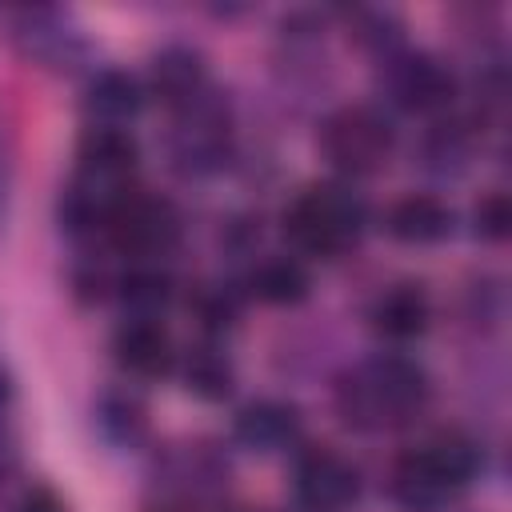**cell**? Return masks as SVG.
Returning <instances> with one entry per match:
<instances>
[{
  "label": "cell",
  "mask_w": 512,
  "mask_h": 512,
  "mask_svg": "<svg viewBox=\"0 0 512 512\" xmlns=\"http://www.w3.org/2000/svg\"><path fill=\"white\" fill-rule=\"evenodd\" d=\"M152 96H160L172 108L192 104L204 96V64L192 48H168L152 60Z\"/></svg>",
  "instance_id": "4fadbf2b"
},
{
  "label": "cell",
  "mask_w": 512,
  "mask_h": 512,
  "mask_svg": "<svg viewBox=\"0 0 512 512\" xmlns=\"http://www.w3.org/2000/svg\"><path fill=\"white\" fill-rule=\"evenodd\" d=\"M424 156L428 160H440V168H460L464 156H468V136L460 132V124H436V132L428 136L424 144Z\"/></svg>",
  "instance_id": "ffe728a7"
},
{
  "label": "cell",
  "mask_w": 512,
  "mask_h": 512,
  "mask_svg": "<svg viewBox=\"0 0 512 512\" xmlns=\"http://www.w3.org/2000/svg\"><path fill=\"white\" fill-rule=\"evenodd\" d=\"M472 224H476V236L480 240H504L512 232V204L504 192H488L476 212H472Z\"/></svg>",
  "instance_id": "d6986e66"
},
{
  "label": "cell",
  "mask_w": 512,
  "mask_h": 512,
  "mask_svg": "<svg viewBox=\"0 0 512 512\" xmlns=\"http://www.w3.org/2000/svg\"><path fill=\"white\" fill-rule=\"evenodd\" d=\"M104 424H108L120 440H132V436L144 428V412H140L136 400H112V404L104 408Z\"/></svg>",
  "instance_id": "44dd1931"
},
{
  "label": "cell",
  "mask_w": 512,
  "mask_h": 512,
  "mask_svg": "<svg viewBox=\"0 0 512 512\" xmlns=\"http://www.w3.org/2000/svg\"><path fill=\"white\" fill-rule=\"evenodd\" d=\"M364 224V204L340 184H316L292 200L284 212V232L308 256L344 252Z\"/></svg>",
  "instance_id": "3957f363"
},
{
  "label": "cell",
  "mask_w": 512,
  "mask_h": 512,
  "mask_svg": "<svg viewBox=\"0 0 512 512\" xmlns=\"http://www.w3.org/2000/svg\"><path fill=\"white\" fill-rule=\"evenodd\" d=\"M236 440L252 452H280L288 448L296 436H300V416L292 404H280V400H256L248 408L236 412V424H232Z\"/></svg>",
  "instance_id": "8fae6325"
},
{
  "label": "cell",
  "mask_w": 512,
  "mask_h": 512,
  "mask_svg": "<svg viewBox=\"0 0 512 512\" xmlns=\"http://www.w3.org/2000/svg\"><path fill=\"white\" fill-rule=\"evenodd\" d=\"M388 92L408 112H440L456 96V80L432 56H400L388 64Z\"/></svg>",
  "instance_id": "ba28073f"
},
{
  "label": "cell",
  "mask_w": 512,
  "mask_h": 512,
  "mask_svg": "<svg viewBox=\"0 0 512 512\" xmlns=\"http://www.w3.org/2000/svg\"><path fill=\"white\" fill-rule=\"evenodd\" d=\"M224 148H228V128H224V112L196 96L192 104H184V120L176 128V140H172V152L180 160V168L188 172H208L224 160Z\"/></svg>",
  "instance_id": "9c48e42d"
},
{
  "label": "cell",
  "mask_w": 512,
  "mask_h": 512,
  "mask_svg": "<svg viewBox=\"0 0 512 512\" xmlns=\"http://www.w3.org/2000/svg\"><path fill=\"white\" fill-rule=\"evenodd\" d=\"M20 512H68V508L60 504L56 492H48V488H32V492L24 496V504H20Z\"/></svg>",
  "instance_id": "603a6c76"
},
{
  "label": "cell",
  "mask_w": 512,
  "mask_h": 512,
  "mask_svg": "<svg viewBox=\"0 0 512 512\" xmlns=\"http://www.w3.org/2000/svg\"><path fill=\"white\" fill-rule=\"evenodd\" d=\"M0 196H4V156H0Z\"/></svg>",
  "instance_id": "d4e9b609"
},
{
  "label": "cell",
  "mask_w": 512,
  "mask_h": 512,
  "mask_svg": "<svg viewBox=\"0 0 512 512\" xmlns=\"http://www.w3.org/2000/svg\"><path fill=\"white\" fill-rule=\"evenodd\" d=\"M388 232L404 244H436L452 232V208L436 196H404L388 212Z\"/></svg>",
  "instance_id": "7c38bea8"
},
{
  "label": "cell",
  "mask_w": 512,
  "mask_h": 512,
  "mask_svg": "<svg viewBox=\"0 0 512 512\" xmlns=\"http://www.w3.org/2000/svg\"><path fill=\"white\" fill-rule=\"evenodd\" d=\"M232 320H236V300L232 296L212 292V296L200 300V324L208 332H224V328H232Z\"/></svg>",
  "instance_id": "7402d4cb"
},
{
  "label": "cell",
  "mask_w": 512,
  "mask_h": 512,
  "mask_svg": "<svg viewBox=\"0 0 512 512\" xmlns=\"http://www.w3.org/2000/svg\"><path fill=\"white\" fill-rule=\"evenodd\" d=\"M320 148L340 172L368 176L392 152V124L368 104H348V108H340V112H332L324 120Z\"/></svg>",
  "instance_id": "277c9868"
},
{
  "label": "cell",
  "mask_w": 512,
  "mask_h": 512,
  "mask_svg": "<svg viewBox=\"0 0 512 512\" xmlns=\"http://www.w3.org/2000/svg\"><path fill=\"white\" fill-rule=\"evenodd\" d=\"M360 496V472L328 448H308L296 460V500L304 512H344Z\"/></svg>",
  "instance_id": "52a82bcc"
},
{
  "label": "cell",
  "mask_w": 512,
  "mask_h": 512,
  "mask_svg": "<svg viewBox=\"0 0 512 512\" xmlns=\"http://www.w3.org/2000/svg\"><path fill=\"white\" fill-rule=\"evenodd\" d=\"M116 360L132 372V376H164L172 372L176 364V348H172V336L160 328V320H128L116 328Z\"/></svg>",
  "instance_id": "30bf717a"
},
{
  "label": "cell",
  "mask_w": 512,
  "mask_h": 512,
  "mask_svg": "<svg viewBox=\"0 0 512 512\" xmlns=\"http://www.w3.org/2000/svg\"><path fill=\"white\" fill-rule=\"evenodd\" d=\"M372 328L388 340H412L428 328V296L416 284L388 288L372 308Z\"/></svg>",
  "instance_id": "9a60e30c"
},
{
  "label": "cell",
  "mask_w": 512,
  "mask_h": 512,
  "mask_svg": "<svg viewBox=\"0 0 512 512\" xmlns=\"http://www.w3.org/2000/svg\"><path fill=\"white\" fill-rule=\"evenodd\" d=\"M136 140L128 128H88L76 148V184L100 192V196H120L124 180L136 172Z\"/></svg>",
  "instance_id": "8992f818"
},
{
  "label": "cell",
  "mask_w": 512,
  "mask_h": 512,
  "mask_svg": "<svg viewBox=\"0 0 512 512\" xmlns=\"http://www.w3.org/2000/svg\"><path fill=\"white\" fill-rule=\"evenodd\" d=\"M428 396L424 368L404 356H376L344 376L336 404L356 428H388L408 420Z\"/></svg>",
  "instance_id": "6da1fadb"
},
{
  "label": "cell",
  "mask_w": 512,
  "mask_h": 512,
  "mask_svg": "<svg viewBox=\"0 0 512 512\" xmlns=\"http://www.w3.org/2000/svg\"><path fill=\"white\" fill-rule=\"evenodd\" d=\"M108 240L132 256V260H152L160 252H168L180 236V216L168 200L160 196H140V192H124L104 220Z\"/></svg>",
  "instance_id": "5b68a950"
},
{
  "label": "cell",
  "mask_w": 512,
  "mask_h": 512,
  "mask_svg": "<svg viewBox=\"0 0 512 512\" xmlns=\"http://www.w3.org/2000/svg\"><path fill=\"white\" fill-rule=\"evenodd\" d=\"M8 396H12V388H8V376H4V372H0V408H4V404H8Z\"/></svg>",
  "instance_id": "cb8c5ba5"
},
{
  "label": "cell",
  "mask_w": 512,
  "mask_h": 512,
  "mask_svg": "<svg viewBox=\"0 0 512 512\" xmlns=\"http://www.w3.org/2000/svg\"><path fill=\"white\" fill-rule=\"evenodd\" d=\"M84 108H88V116H96L104 128H120L124 120H132V116L144 108V88H140L136 76L108 68V72H100V76L88 84Z\"/></svg>",
  "instance_id": "5bb4252c"
},
{
  "label": "cell",
  "mask_w": 512,
  "mask_h": 512,
  "mask_svg": "<svg viewBox=\"0 0 512 512\" xmlns=\"http://www.w3.org/2000/svg\"><path fill=\"white\" fill-rule=\"evenodd\" d=\"M476 468H480L476 444L456 432H440L436 440H428L396 460L392 496L408 512H436L456 492H464L472 484Z\"/></svg>",
  "instance_id": "7a4b0ae2"
},
{
  "label": "cell",
  "mask_w": 512,
  "mask_h": 512,
  "mask_svg": "<svg viewBox=\"0 0 512 512\" xmlns=\"http://www.w3.org/2000/svg\"><path fill=\"white\" fill-rule=\"evenodd\" d=\"M252 292L264 300V304H296L308 296L312 280H308V268L300 260H288V256H272L264 264H256L252 272Z\"/></svg>",
  "instance_id": "2e32d148"
},
{
  "label": "cell",
  "mask_w": 512,
  "mask_h": 512,
  "mask_svg": "<svg viewBox=\"0 0 512 512\" xmlns=\"http://www.w3.org/2000/svg\"><path fill=\"white\" fill-rule=\"evenodd\" d=\"M120 300L144 316V320H156V312L172 300V280L160 272V268H148V264H136L124 280H120Z\"/></svg>",
  "instance_id": "e0dca14e"
},
{
  "label": "cell",
  "mask_w": 512,
  "mask_h": 512,
  "mask_svg": "<svg viewBox=\"0 0 512 512\" xmlns=\"http://www.w3.org/2000/svg\"><path fill=\"white\" fill-rule=\"evenodd\" d=\"M184 380L200 400H220L232 388V368L216 348H196L184 364Z\"/></svg>",
  "instance_id": "ac0fdd59"
}]
</instances>
